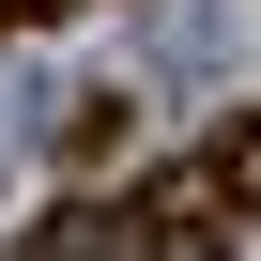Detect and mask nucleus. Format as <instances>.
I'll use <instances>...</instances> for the list:
<instances>
[{
  "label": "nucleus",
  "mask_w": 261,
  "mask_h": 261,
  "mask_svg": "<svg viewBox=\"0 0 261 261\" xmlns=\"http://www.w3.org/2000/svg\"><path fill=\"white\" fill-rule=\"evenodd\" d=\"M0 154H16V108H0Z\"/></svg>",
  "instance_id": "obj_4"
},
{
  "label": "nucleus",
  "mask_w": 261,
  "mask_h": 261,
  "mask_svg": "<svg viewBox=\"0 0 261 261\" xmlns=\"http://www.w3.org/2000/svg\"><path fill=\"white\" fill-rule=\"evenodd\" d=\"M246 230H261V108H246V123H215V139L139 200V261H230Z\"/></svg>",
  "instance_id": "obj_1"
},
{
  "label": "nucleus",
  "mask_w": 261,
  "mask_h": 261,
  "mask_svg": "<svg viewBox=\"0 0 261 261\" xmlns=\"http://www.w3.org/2000/svg\"><path fill=\"white\" fill-rule=\"evenodd\" d=\"M0 16H31V31H46V16H77V0H0Z\"/></svg>",
  "instance_id": "obj_3"
},
{
  "label": "nucleus",
  "mask_w": 261,
  "mask_h": 261,
  "mask_svg": "<svg viewBox=\"0 0 261 261\" xmlns=\"http://www.w3.org/2000/svg\"><path fill=\"white\" fill-rule=\"evenodd\" d=\"M16 261H139V215H108V200H62Z\"/></svg>",
  "instance_id": "obj_2"
}]
</instances>
